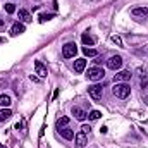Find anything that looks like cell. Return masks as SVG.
<instances>
[{"mask_svg":"<svg viewBox=\"0 0 148 148\" xmlns=\"http://www.w3.org/2000/svg\"><path fill=\"white\" fill-rule=\"evenodd\" d=\"M112 93H114L117 98L124 100V98H127V97H129L131 88H129V84H127V83H115V86L112 88Z\"/></svg>","mask_w":148,"mask_h":148,"instance_id":"6da1fadb","label":"cell"},{"mask_svg":"<svg viewBox=\"0 0 148 148\" xmlns=\"http://www.w3.org/2000/svg\"><path fill=\"white\" fill-rule=\"evenodd\" d=\"M0 148H5V147H3V145H2V143H0Z\"/></svg>","mask_w":148,"mask_h":148,"instance_id":"4dcf8cb0","label":"cell"},{"mask_svg":"<svg viewBox=\"0 0 148 148\" xmlns=\"http://www.w3.org/2000/svg\"><path fill=\"white\" fill-rule=\"evenodd\" d=\"M112 41H114L115 45H119V47H122V40H121V36H112Z\"/></svg>","mask_w":148,"mask_h":148,"instance_id":"603a6c76","label":"cell"},{"mask_svg":"<svg viewBox=\"0 0 148 148\" xmlns=\"http://www.w3.org/2000/svg\"><path fill=\"white\" fill-rule=\"evenodd\" d=\"M55 124H57V127L60 129V127H64V126H67V124H69V117H59Z\"/></svg>","mask_w":148,"mask_h":148,"instance_id":"d6986e66","label":"cell"},{"mask_svg":"<svg viewBox=\"0 0 148 148\" xmlns=\"http://www.w3.org/2000/svg\"><path fill=\"white\" fill-rule=\"evenodd\" d=\"M83 53H84L86 57H97V55H98L95 48H88V47H84V48H83Z\"/></svg>","mask_w":148,"mask_h":148,"instance_id":"ac0fdd59","label":"cell"},{"mask_svg":"<svg viewBox=\"0 0 148 148\" xmlns=\"http://www.w3.org/2000/svg\"><path fill=\"white\" fill-rule=\"evenodd\" d=\"M10 103H12V102H10V97H9V95H5V93L0 95V105H2V107H10Z\"/></svg>","mask_w":148,"mask_h":148,"instance_id":"2e32d148","label":"cell"},{"mask_svg":"<svg viewBox=\"0 0 148 148\" xmlns=\"http://www.w3.org/2000/svg\"><path fill=\"white\" fill-rule=\"evenodd\" d=\"M131 14L133 16H148V9L147 7H134L131 10Z\"/></svg>","mask_w":148,"mask_h":148,"instance_id":"9a60e30c","label":"cell"},{"mask_svg":"<svg viewBox=\"0 0 148 148\" xmlns=\"http://www.w3.org/2000/svg\"><path fill=\"white\" fill-rule=\"evenodd\" d=\"M73 115L77 121H84L86 119V112L83 110V109H79V107H73Z\"/></svg>","mask_w":148,"mask_h":148,"instance_id":"8fae6325","label":"cell"},{"mask_svg":"<svg viewBox=\"0 0 148 148\" xmlns=\"http://www.w3.org/2000/svg\"><path fill=\"white\" fill-rule=\"evenodd\" d=\"M90 129H91L90 126H83V127H81V131H83V133H86V134L90 133Z\"/></svg>","mask_w":148,"mask_h":148,"instance_id":"d4e9b609","label":"cell"},{"mask_svg":"<svg viewBox=\"0 0 148 148\" xmlns=\"http://www.w3.org/2000/svg\"><path fill=\"white\" fill-rule=\"evenodd\" d=\"M147 83H148L147 79H141V88H145V86H147Z\"/></svg>","mask_w":148,"mask_h":148,"instance_id":"4316f807","label":"cell"},{"mask_svg":"<svg viewBox=\"0 0 148 148\" xmlns=\"http://www.w3.org/2000/svg\"><path fill=\"white\" fill-rule=\"evenodd\" d=\"M16 129H21V131H23V122H17V124H16Z\"/></svg>","mask_w":148,"mask_h":148,"instance_id":"484cf974","label":"cell"},{"mask_svg":"<svg viewBox=\"0 0 148 148\" xmlns=\"http://www.w3.org/2000/svg\"><path fill=\"white\" fill-rule=\"evenodd\" d=\"M26 31V26L24 24H21V23H16L14 26H12V29H10V33L14 35V36H17V35H23Z\"/></svg>","mask_w":148,"mask_h":148,"instance_id":"9c48e42d","label":"cell"},{"mask_svg":"<svg viewBox=\"0 0 148 148\" xmlns=\"http://www.w3.org/2000/svg\"><path fill=\"white\" fill-rule=\"evenodd\" d=\"M77 53V47H76V43H66L64 47H62V55L66 57V59H71Z\"/></svg>","mask_w":148,"mask_h":148,"instance_id":"277c9868","label":"cell"},{"mask_svg":"<svg viewBox=\"0 0 148 148\" xmlns=\"http://www.w3.org/2000/svg\"><path fill=\"white\" fill-rule=\"evenodd\" d=\"M59 133H60V136H62V138H66V140H73V138H74V131H73V129L64 127V129H59Z\"/></svg>","mask_w":148,"mask_h":148,"instance_id":"5bb4252c","label":"cell"},{"mask_svg":"<svg viewBox=\"0 0 148 148\" xmlns=\"http://www.w3.org/2000/svg\"><path fill=\"white\" fill-rule=\"evenodd\" d=\"M81 40H83V43H84V45H95V41H97L93 36H90V35H86V33L81 36Z\"/></svg>","mask_w":148,"mask_h":148,"instance_id":"e0dca14e","label":"cell"},{"mask_svg":"<svg viewBox=\"0 0 148 148\" xmlns=\"http://www.w3.org/2000/svg\"><path fill=\"white\" fill-rule=\"evenodd\" d=\"M102 91H103L102 84H91V86H88V93H90V97L93 100H100L102 98Z\"/></svg>","mask_w":148,"mask_h":148,"instance_id":"5b68a950","label":"cell"},{"mask_svg":"<svg viewBox=\"0 0 148 148\" xmlns=\"http://www.w3.org/2000/svg\"><path fill=\"white\" fill-rule=\"evenodd\" d=\"M5 12H7V14H14V12H16L14 3H5Z\"/></svg>","mask_w":148,"mask_h":148,"instance_id":"44dd1931","label":"cell"},{"mask_svg":"<svg viewBox=\"0 0 148 148\" xmlns=\"http://www.w3.org/2000/svg\"><path fill=\"white\" fill-rule=\"evenodd\" d=\"M107 67L112 71H119L122 67V57L121 55H112L110 59L107 60Z\"/></svg>","mask_w":148,"mask_h":148,"instance_id":"7a4b0ae2","label":"cell"},{"mask_svg":"<svg viewBox=\"0 0 148 148\" xmlns=\"http://www.w3.org/2000/svg\"><path fill=\"white\" fill-rule=\"evenodd\" d=\"M93 62H95V64H97V66H100V64H102V62H103V60H102V57H98V55H97V57H95V60H93Z\"/></svg>","mask_w":148,"mask_h":148,"instance_id":"cb8c5ba5","label":"cell"},{"mask_svg":"<svg viewBox=\"0 0 148 148\" xmlns=\"http://www.w3.org/2000/svg\"><path fill=\"white\" fill-rule=\"evenodd\" d=\"M145 103L148 105V97H145Z\"/></svg>","mask_w":148,"mask_h":148,"instance_id":"f1b7e54d","label":"cell"},{"mask_svg":"<svg viewBox=\"0 0 148 148\" xmlns=\"http://www.w3.org/2000/svg\"><path fill=\"white\" fill-rule=\"evenodd\" d=\"M3 24H5V21H3V19H0V26H3Z\"/></svg>","mask_w":148,"mask_h":148,"instance_id":"83f0119b","label":"cell"},{"mask_svg":"<svg viewBox=\"0 0 148 148\" xmlns=\"http://www.w3.org/2000/svg\"><path fill=\"white\" fill-rule=\"evenodd\" d=\"M84 67H86V60L84 59H76L74 60V71L76 73H83Z\"/></svg>","mask_w":148,"mask_h":148,"instance_id":"30bf717a","label":"cell"},{"mask_svg":"<svg viewBox=\"0 0 148 148\" xmlns=\"http://www.w3.org/2000/svg\"><path fill=\"white\" fill-rule=\"evenodd\" d=\"M17 16H19V19L21 21H24V23H31L33 19H31V16H29V12L28 10H24V9H21L19 12H17Z\"/></svg>","mask_w":148,"mask_h":148,"instance_id":"7c38bea8","label":"cell"},{"mask_svg":"<svg viewBox=\"0 0 148 148\" xmlns=\"http://www.w3.org/2000/svg\"><path fill=\"white\" fill-rule=\"evenodd\" d=\"M0 43H3V38H0Z\"/></svg>","mask_w":148,"mask_h":148,"instance_id":"f546056e","label":"cell"},{"mask_svg":"<svg viewBox=\"0 0 148 148\" xmlns=\"http://www.w3.org/2000/svg\"><path fill=\"white\" fill-rule=\"evenodd\" d=\"M10 115H12V110H10L9 107L2 109V110H0V122H5L7 119H10Z\"/></svg>","mask_w":148,"mask_h":148,"instance_id":"4fadbf2b","label":"cell"},{"mask_svg":"<svg viewBox=\"0 0 148 148\" xmlns=\"http://www.w3.org/2000/svg\"><path fill=\"white\" fill-rule=\"evenodd\" d=\"M103 69H100V67H91V69H88V74H86V77L90 79V81H100L102 77H103Z\"/></svg>","mask_w":148,"mask_h":148,"instance_id":"3957f363","label":"cell"},{"mask_svg":"<svg viewBox=\"0 0 148 148\" xmlns=\"http://www.w3.org/2000/svg\"><path fill=\"white\" fill-rule=\"evenodd\" d=\"M74 143H76V148H84L86 143H88V138H86V133H77L74 134Z\"/></svg>","mask_w":148,"mask_h":148,"instance_id":"8992f818","label":"cell"},{"mask_svg":"<svg viewBox=\"0 0 148 148\" xmlns=\"http://www.w3.org/2000/svg\"><path fill=\"white\" fill-rule=\"evenodd\" d=\"M100 115H102V114H100L98 110H91V112H90V115H88V119L97 121V119H100Z\"/></svg>","mask_w":148,"mask_h":148,"instance_id":"ffe728a7","label":"cell"},{"mask_svg":"<svg viewBox=\"0 0 148 148\" xmlns=\"http://www.w3.org/2000/svg\"><path fill=\"white\" fill-rule=\"evenodd\" d=\"M35 71H36V74L40 76V77H47V74H48V73H47V67H45L40 60L35 62Z\"/></svg>","mask_w":148,"mask_h":148,"instance_id":"ba28073f","label":"cell"},{"mask_svg":"<svg viewBox=\"0 0 148 148\" xmlns=\"http://www.w3.org/2000/svg\"><path fill=\"white\" fill-rule=\"evenodd\" d=\"M131 71H121V73H117L114 76V81L115 83H126V81H129L131 79Z\"/></svg>","mask_w":148,"mask_h":148,"instance_id":"52a82bcc","label":"cell"},{"mask_svg":"<svg viewBox=\"0 0 148 148\" xmlns=\"http://www.w3.org/2000/svg\"><path fill=\"white\" fill-rule=\"evenodd\" d=\"M52 17H53V14H41V16H40V21L45 23V21H50Z\"/></svg>","mask_w":148,"mask_h":148,"instance_id":"7402d4cb","label":"cell"}]
</instances>
